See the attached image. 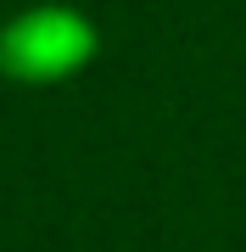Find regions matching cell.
Here are the masks:
<instances>
[{
	"label": "cell",
	"instance_id": "obj_1",
	"mask_svg": "<svg viewBox=\"0 0 246 252\" xmlns=\"http://www.w3.org/2000/svg\"><path fill=\"white\" fill-rule=\"evenodd\" d=\"M95 51V34L90 23L73 17L62 6H45V11H28L0 34V67L11 79H28V84H51V79H67L73 67L90 62Z\"/></svg>",
	"mask_w": 246,
	"mask_h": 252
}]
</instances>
